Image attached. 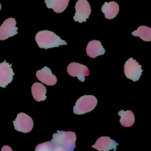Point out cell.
<instances>
[{
    "mask_svg": "<svg viewBox=\"0 0 151 151\" xmlns=\"http://www.w3.org/2000/svg\"><path fill=\"white\" fill-rule=\"evenodd\" d=\"M76 135L74 132L57 130L50 142L40 143L35 151H73L76 145Z\"/></svg>",
    "mask_w": 151,
    "mask_h": 151,
    "instance_id": "obj_1",
    "label": "cell"
},
{
    "mask_svg": "<svg viewBox=\"0 0 151 151\" xmlns=\"http://www.w3.org/2000/svg\"><path fill=\"white\" fill-rule=\"evenodd\" d=\"M35 41L41 48L48 49L57 47L67 43L53 32L48 30H42L38 32L35 35Z\"/></svg>",
    "mask_w": 151,
    "mask_h": 151,
    "instance_id": "obj_2",
    "label": "cell"
},
{
    "mask_svg": "<svg viewBox=\"0 0 151 151\" xmlns=\"http://www.w3.org/2000/svg\"><path fill=\"white\" fill-rule=\"evenodd\" d=\"M97 104L96 97L93 95H84L76 101L73 112L76 114H83L92 111Z\"/></svg>",
    "mask_w": 151,
    "mask_h": 151,
    "instance_id": "obj_3",
    "label": "cell"
},
{
    "mask_svg": "<svg viewBox=\"0 0 151 151\" xmlns=\"http://www.w3.org/2000/svg\"><path fill=\"white\" fill-rule=\"evenodd\" d=\"M142 71V65L136 60L130 58L126 61L124 65V72L126 77L129 79L133 81H138Z\"/></svg>",
    "mask_w": 151,
    "mask_h": 151,
    "instance_id": "obj_4",
    "label": "cell"
},
{
    "mask_svg": "<svg viewBox=\"0 0 151 151\" xmlns=\"http://www.w3.org/2000/svg\"><path fill=\"white\" fill-rule=\"evenodd\" d=\"M13 124L16 130L22 133H28L32 130L34 122L29 116L21 112L17 114V118L13 121Z\"/></svg>",
    "mask_w": 151,
    "mask_h": 151,
    "instance_id": "obj_5",
    "label": "cell"
},
{
    "mask_svg": "<svg viewBox=\"0 0 151 151\" xmlns=\"http://www.w3.org/2000/svg\"><path fill=\"white\" fill-rule=\"evenodd\" d=\"M75 9L76 13L73 19L75 21L80 23L86 22L91 12L90 5L87 0H78L76 4Z\"/></svg>",
    "mask_w": 151,
    "mask_h": 151,
    "instance_id": "obj_6",
    "label": "cell"
},
{
    "mask_svg": "<svg viewBox=\"0 0 151 151\" xmlns=\"http://www.w3.org/2000/svg\"><path fill=\"white\" fill-rule=\"evenodd\" d=\"M16 21L14 18L5 19L0 27V40H5L18 34Z\"/></svg>",
    "mask_w": 151,
    "mask_h": 151,
    "instance_id": "obj_7",
    "label": "cell"
},
{
    "mask_svg": "<svg viewBox=\"0 0 151 151\" xmlns=\"http://www.w3.org/2000/svg\"><path fill=\"white\" fill-rule=\"evenodd\" d=\"M67 73L72 77H77L80 81L83 82L85 80V76L89 75L90 71L86 65L74 62L68 64Z\"/></svg>",
    "mask_w": 151,
    "mask_h": 151,
    "instance_id": "obj_8",
    "label": "cell"
},
{
    "mask_svg": "<svg viewBox=\"0 0 151 151\" xmlns=\"http://www.w3.org/2000/svg\"><path fill=\"white\" fill-rule=\"evenodd\" d=\"M12 64L4 60L0 64V86L5 88L13 80L15 73L11 67Z\"/></svg>",
    "mask_w": 151,
    "mask_h": 151,
    "instance_id": "obj_9",
    "label": "cell"
},
{
    "mask_svg": "<svg viewBox=\"0 0 151 151\" xmlns=\"http://www.w3.org/2000/svg\"><path fill=\"white\" fill-rule=\"evenodd\" d=\"M117 145H119V143L110 137L101 136L96 140L95 144L92 146V147L99 151H109L111 149L115 151Z\"/></svg>",
    "mask_w": 151,
    "mask_h": 151,
    "instance_id": "obj_10",
    "label": "cell"
},
{
    "mask_svg": "<svg viewBox=\"0 0 151 151\" xmlns=\"http://www.w3.org/2000/svg\"><path fill=\"white\" fill-rule=\"evenodd\" d=\"M36 77L42 83L48 86H54L57 81V78L54 76L51 69L47 66L44 67L41 70H39L36 73Z\"/></svg>",
    "mask_w": 151,
    "mask_h": 151,
    "instance_id": "obj_11",
    "label": "cell"
},
{
    "mask_svg": "<svg viewBox=\"0 0 151 151\" xmlns=\"http://www.w3.org/2000/svg\"><path fill=\"white\" fill-rule=\"evenodd\" d=\"M86 52L90 57L94 58L99 55H103L105 53V50L100 41L94 40L88 43L86 47Z\"/></svg>",
    "mask_w": 151,
    "mask_h": 151,
    "instance_id": "obj_12",
    "label": "cell"
},
{
    "mask_svg": "<svg viewBox=\"0 0 151 151\" xmlns=\"http://www.w3.org/2000/svg\"><path fill=\"white\" fill-rule=\"evenodd\" d=\"M101 11L107 19H111L117 15L119 11V5L114 1L105 2L101 6Z\"/></svg>",
    "mask_w": 151,
    "mask_h": 151,
    "instance_id": "obj_13",
    "label": "cell"
},
{
    "mask_svg": "<svg viewBox=\"0 0 151 151\" xmlns=\"http://www.w3.org/2000/svg\"><path fill=\"white\" fill-rule=\"evenodd\" d=\"M31 92L34 99L38 102L44 101L47 98L45 96L47 89L42 83H34L31 87Z\"/></svg>",
    "mask_w": 151,
    "mask_h": 151,
    "instance_id": "obj_14",
    "label": "cell"
},
{
    "mask_svg": "<svg viewBox=\"0 0 151 151\" xmlns=\"http://www.w3.org/2000/svg\"><path fill=\"white\" fill-rule=\"evenodd\" d=\"M70 0H45L47 7L56 13L63 12L67 7Z\"/></svg>",
    "mask_w": 151,
    "mask_h": 151,
    "instance_id": "obj_15",
    "label": "cell"
},
{
    "mask_svg": "<svg viewBox=\"0 0 151 151\" xmlns=\"http://www.w3.org/2000/svg\"><path fill=\"white\" fill-rule=\"evenodd\" d=\"M118 114L120 116V123L122 126L124 127H130L134 124L135 119L132 111H124L122 110L119 111Z\"/></svg>",
    "mask_w": 151,
    "mask_h": 151,
    "instance_id": "obj_16",
    "label": "cell"
},
{
    "mask_svg": "<svg viewBox=\"0 0 151 151\" xmlns=\"http://www.w3.org/2000/svg\"><path fill=\"white\" fill-rule=\"evenodd\" d=\"M132 35L139 37L142 40L150 41L151 40V28L145 25H141L138 28L132 32Z\"/></svg>",
    "mask_w": 151,
    "mask_h": 151,
    "instance_id": "obj_17",
    "label": "cell"
},
{
    "mask_svg": "<svg viewBox=\"0 0 151 151\" xmlns=\"http://www.w3.org/2000/svg\"><path fill=\"white\" fill-rule=\"evenodd\" d=\"M2 150H5V151H8V150H10V151H12V149L8 146H4L2 149H1Z\"/></svg>",
    "mask_w": 151,
    "mask_h": 151,
    "instance_id": "obj_18",
    "label": "cell"
},
{
    "mask_svg": "<svg viewBox=\"0 0 151 151\" xmlns=\"http://www.w3.org/2000/svg\"><path fill=\"white\" fill-rule=\"evenodd\" d=\"M1 4H0V10H1Z\"/></svg>",
    "mask_w": 151,
    "mask_h": 151,
    "instance_id": "obj_19",
    "label": "cell"
}]
</instances>
